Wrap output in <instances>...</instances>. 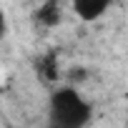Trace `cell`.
I'll use <instances>...</instances> for the list:
<instances>
[{"instance_id": "obj_5", "label": "cell", "mask_w": 128, "mask_h": 128, "mask_svg": "<svg viewBox=\"0 0 128 128\" xmlns=\"http://www.w3.org/2000/svg\"><path fill=\"white\" fill-rule=\"evenodd\" d=\"M8 35V15H5V10L0 8V40H3Z\"/></svg>"}, {"instance_id": "obj_3", "label": "cell", "mask_w": 128, "mask_h": 128, "mask_svg": "<svg viewBox=\"0 0 128 128\" xmlns=\"http://www.w3.org/2000/svg\"><path fill=\"white\" fill-rule=\"evenodd\" d=\"M63 20V5L60 0H45V3L35 10V23L43 28H55Z\"/></svg>"}, {"instance_id": "obj_1", "label": "cell", "mask_w": 128, "mask_h": 128, "mask_svg": "<svg viewBox=\"0 0 128 128\" xmlns=\"http://www.w3.org/2000/svg\"><path fill=\"white\" fill-rule=\"evenodd\" d=\"M93 106L90 100L80 93L78 86H60L53 88L50 100H48V118L58 128H83L90 123Z\"/></svg>"}, {"instance_id": "obj_4", "label": "cell", "mask_w": 128, "mask_h": 128, "mask_svg": "<svg viewBox=\"0 0 128 128\" xmlns=\"http://www.w3.org/2000/svg\"><path fill=\"white\" fill-rule=\"evenodd\" d=\"M35 70H38V76H40L45 83H55V80L60 78V66H58L55 53H45V55L35 63Z\"/></svg>"}, {"instance_id": "obj_2", "label": "cell", "mask_w": 128, "mask_h": 128, "mask_svg": "<svg viewBox=\"0 0 128 128\" xmlns=\"http://www.w3.org/2000/svg\"><path fill=\"white\" fill-rule=\"evenodd\" d=\"M70 8L83 23H96L113 8V0H70Z\"/></svg>"}]
</instances>
